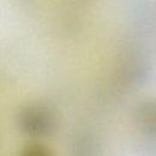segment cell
<instances>
[{
    "mask_svg": "<svg viewBox=\"0 0 156 156\" xmlns=\"http://www.w3.org/2000/svg\"><path fill=\"white\" fill-rule=\"evenodd\" d=\"M20 129L30 136H48L56 128V119L50 108L44 105H28L17 117Z\"/></svg>",
    "mask_w": 156,
    "mask_h": 156,
    "instance_id": "obj_1",
    "label": "cell"
},
{
    "mask_svg": "<svg viewBox=\"0 0 156 156\" xmlns=\"http://www.w3.org/2000/svg\"><path fill=\"white\" fill-rule=\"evenodd\" d=\"M134 121L143 133L156 136V99L141 101L134 110Z\"/></svg>",
    "mask_w": 156,
    "mask_h": 156,
    "instance_id": "obj_2",
    "label": "cell"
},
{
    "mask_svg": "<svg viewBox=\"0 0 156 156\" xmlns=\"http://www.w3.org/2000/svg\"><path fill=\"white\" fill-rule=\"evenodd\" d=\"M21 156H52V155L46 146L40 144H32L22 151Z\"/></svg>",
    "mask_w": 156,
    "mask_h": 156,
    "instance_id": "obj_3",
    "label": "cell"
}]
</instances>
